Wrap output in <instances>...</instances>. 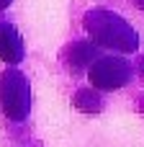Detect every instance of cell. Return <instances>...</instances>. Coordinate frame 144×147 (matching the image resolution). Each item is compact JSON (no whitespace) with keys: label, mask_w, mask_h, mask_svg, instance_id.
<instances>
[{"label":"cell","mask_w":144,"mask_h":147,"mask_svg":"<svg viewBox=\"0 0 144 147\" xmlns=\"http://www.w3.org/2000/svg\"><path fill=\"white\" fill-rule=\"evenodd\" d=\"M88 28L95 36L98 44L116 47L121 52H134L137 49V34L113 13L108 10H93L88 16Z\"/></svg>","instance_id":"6da1fadb"},{"label":"cell","mask_w":144,"mask_h":147,"mask_svg":"<svg viewBox=\"0 0 144 147\" xmlns=\"http://www.w3.org/2000/svg\"><path fill=\"white\" fill-rule=\"evenodd\" d=\"M0 103L10 119H15V121L26 119L28 106H31V96H28V83L21 72L8 70L0 78Z\"/></svg>","instance_id":"7a4b0ae2"},{"label":"cell","mask_w":144,"mask_h":147,"mask_svg":"<svg viewBox=\"0 0 144 147\" xmlns=\"http://www.w3.org/2000/svg\"><path fill=\"white\" fill-rule=\"evenodd\" d=\"M129 75H131V67L129 62L119 59V57H103V59H95L93 70H90V80L95 88H103V90H113V88H121L129 83Z\"/></svg>","instance_id":"3957f363"},{"label":"cell","mask_w":144,"mask_h":147,"mask_svg":"<svg viewBox=\"0 0 144 147\" xmlns=\"http://www.w3.org/2000/svg\"><path fill=\"white\" fill-rule=\"evenodd\" d=\"M23 57V41L18 36V31L8 23H0V59L5 62H21Z\"/></svg>","instance_id":"277c9868"},{"label":"cell","mask_w":144,"mask_h":147,"mask_svg":"<svg viewBox=\"0 0 144 147\" xmlns=\"http://www.w3.org/2000/svg\"><path fill=\"white\" fill-rule=\"evenodd\" d=\"M70 54H75V57H70V62H72L75 67H80V65H88V59H93L95 49H93L90 44H75V47L70 49Z\"/></svg>","instance_id":"5b68a950"},{"label":"cell","mask_w":144,"mask_h":147,"mask_svg":"<svg viewBox=\"0 0 144 147\" xmlns=\"http://www.w3.org/2000/svg\"><path fill=\"white\" fill-rule=\"evenodd\" d=\"M75 101H77V106H80V109H85V111H98V109H100V103H98L88 90L77 93V98H75Z\"/></svg>","instance_id":"8992f818"},{"label":"cell","mask_w":144,"mask_h":147,"mask_svg":"<svg viewBox=\"0 0 144 147\" xmlns=\"http://www.w3.org/2000/svg\"><path fill=\"white\" fill-rule=\"evenodd\" d=\"M8 3H10V0H0V8H5V5H8Z\"/></svg>","instance_id":"52a82bcc"},{"label":"cell","mask_w":144,"mask_h":147,"mask_svg":"<svg viewBox=\"0 0 144 147\" xmlns=\"http://www.w3.org/2000/svg\"><path fill=\"white\" fill-rule=\"evenodd\" d=\"M137 3H139V5H142V8H144V0H137Z\"/></svg>","instance_id":"ba28073f"},{"label":"cell","mask_w":144,"mask_h":147,"mask_svg":"<svg viewBox=\"0 0 144 147\" xmlns=\"http://www.w3.org/2000/svg\"><path fill=\"white\" fill-rule=\"evenodd\" d=\"M142 72H144V59H142Z\"/></svg>","instance_id":"9c48e42d"}]
</instances>
